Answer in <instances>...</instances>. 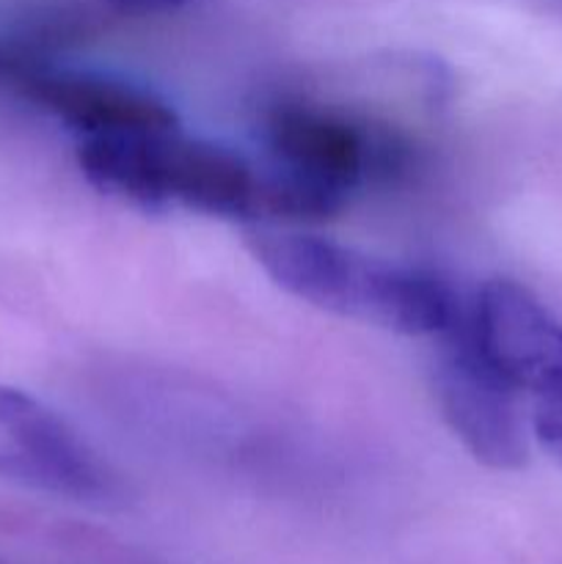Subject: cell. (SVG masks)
<instances>
[{
  "instance_id": "2",
  "label": "cell",
  "mask_w": 562,
  "mask_h": 564,
  "mask_svg": "<svg viewBox=\"0 0 562 564\" xmlns=\"http://www.w3.org/2000/svg\"><path fill=\"white\" fill-rule=\"evenodd\" d=\"M77 163L97 191L141 207H180L215 218H264L257 160L180 127L80 138Z\"/></svg>"
},
{
  "instance_id": "4",
  "label": "cell",
  "mask_w": 562,
  "mask_h": 564,
  "mask_svg": "<svg viewBox=\"0 0 562 564\" xmlns=\"http://www.w3.org/2000/svg\"><path fill=\"white\" fill-rule=\"evenodd\" d=\"M461 325V323H457ZM446 330L450 341L439 350L433 367L435 400L452 433L479 463L501 471L527 466L529 427L521 411V391L507 383L499 369L483 356L472 336Z\"/></svg>"
},
{
  "instance_id": "6",
  "label": "cell",
  "mask_w": 562,
  "mask_h": 564,
  "mask_svg": "<svg viewBox=\"0 0 562 564\" xmlns=\"http://www.w3.org/2000/svg\"><path fill=\"white\" fill-rule=\"evenodd\" d=\"M472 336L507 383L532 408L562 411V323L510 279L488 281L474 303Z\"/></svg>"
},
{
  "instance_id": "3",
  "label": "cell",
  "mask_w": 562,
  "mask_h": 564,
  "mask_svg": "<svg viewBox=\"0 0 562 564\" xmlns=\"http://www.w3.org/2000/svg\"><path fill=\"white\" fill-rule=\"evenodd\" d=\"M264 218H328L380 165L389 147L320 105L281 102L264 116Z\"/></svg>"
},
{
  "instance_id": "9",
  "label": "cell",
  "mask_w": 562,
  "mask_h": 564,
  "mask_svg": "<svg viewBox=\"0 0 562 564\" xmlns=\"http://www.w3.org/2000/svg\"><path fill=\"white\" fill-rule=\"evenodd\" d=\"M114 3L127 11H165L191 3V0H114Z\"/></svg>"
},
{
  "instance_id": "7",
  "label": "cell",
  "mask_w": 562,
  "mask_h": 564,
  "mask_svg": "<svg viewBox=\"0 0 562 564\" xmlns=\"http://www.w3.org/2000/svg\"><path fill=\"white\" fill-rule=\"evenodd\" d=\"M22 94L80 138L176 127V113L152 91L83 69L31 66L17 75Z\"/></svg>"
},
{
  "instance_id": "5",
  "label": "cell",
  "mask_w": 562,
  "mask_h": 564,
  "mask_svg": "<svg viewBox=\"0 0 562 564\" xmlns=\"http://www.w3.org/2000/svg\"><path fill=\"white\" fill-rule=\"evenodd\" d=\"M0 479L72 501H108L114 479L97 452L44 402L0 383Z\"/></svg>"
},
{
  "instance_id": "10",
  "label": "cell",
  "mask_w": 562,
  "mask_h": 564,
  "mask_svg": "<svg viewBox=\"0 0 562 564\" xmlns=\"http://www.w3.org/2000/svg\"><path fill=\"white\" fill-rule=\"evenodd\" d=\"M0 69H3V61H0Z\"/></svg>"
},
{
  "instance_id": "1",
  "label": "cell",
  "mask_w": 562,
  "mask_h": 564,
  "mask_svg": "<svg viewBox=\"0 0 562 564\" xmlns=\"http://www.w3.org/2000/svg\"><path fill=\"white\" fill-rule=\"evenodd\" d=\"M248 248L281 290L323 312L406 336H439L461 323L452 286L424 268L301 231H257Z\"/></svg>"
},
{
  "instance_id": "8",
  "label": "cell",
  "mask_w": 562,
  "mask_h": 564,
  "mask_svg": "<svg viewBox=\"0 0 562 564\" xmlns=\"http://www.w3.org/2000/svg\"><path fill=\"white\" fill-rule=\"evenodd\" d=\"M532 435L562 460V411L560 408H532Z\"/></svg>"
}]
</instances>
